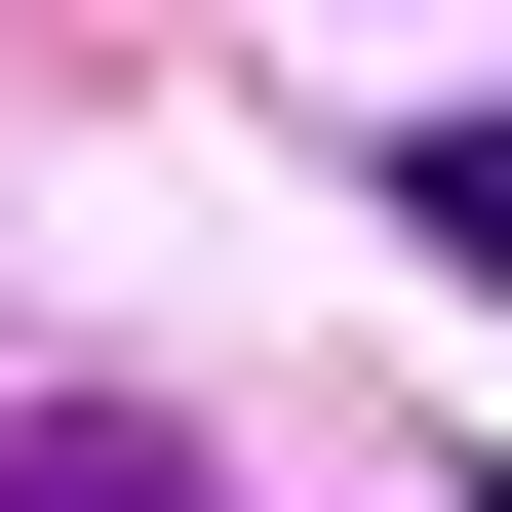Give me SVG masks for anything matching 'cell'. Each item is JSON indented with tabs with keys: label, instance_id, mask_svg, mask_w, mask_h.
Here are the masks:
<instances>
[{
	"label": "cell",
	"instance_id": "7a4b0ae2",
	"mask_svg": "<svg viewBox=\"0 0 512 512\" xmlns=\"http://www.w3.org/2000/svg\"><path fill=\"white\" fill-rule=\"evenodd\" d=\"M394 197H434V276H512V119H434V158H394Z\"/></svg>",
	"mask_w": 512,
	"mask_h": 512
},
{
	"label": "cell",
	"instance_id": "6da1fadb",
	"mask_svg": "<svg viewBox=\"0 0 512 512\" xmlns=\"http://www.w3.org/2000/svg\"><path fill=\"white\" fill-rule=\"evenodd\" d=\"M0 512H237V473H197L158 394H40V434H0Z\"/></svg>",
	"mask_w": 512,
	"mask_h": 512
}]
</instances>
